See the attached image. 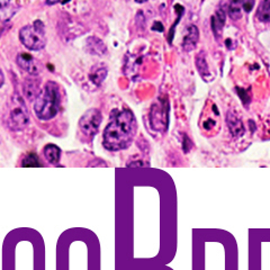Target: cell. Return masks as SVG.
Segmentation results:
<instances>
[{
    "mask_svg": "<svg viewBox=\"0 0 270 270\" xmlns=\"http://www.w3.org/2000/svg\"><path fill=\"white\" fill-rule=\"evenodd\" d=\"M137 131V123L130 108L113 109L111 119L102 135V144L109 151H119L129 148Z\"/></svg>",
    "mask_w": 270,
    "mask_h": 270,
    "instance_id": "obj_1",
    "label": "cell"
},
{
    "mask_svg": "<svg viewBox=\"0 0 270 270\" xmlns=\"http://www.w3.org/2000/svg\"><path fill=\"white\" fill-rule=\"evenodd\" d=\"M61 105L60 88L54 81H48L34 102V113L40 120H50L58 115Z\"/></svg>",
    "mask_w": 270,
    "mask_h": 270,
    "instance_id": "obj_2",
    "label": "cell"
},
{
    "mask_svg": "<svg viewBox=\"0 0 270 270\" xmlns=\"http://www.w3.org/2000/svg\"><path fill=\"white\" fill-rule=\"evenodd\" d=\"M19 40L30 51H41L46 45L45 26L42 20H35L32 25L20 28Z\"/></svg>",
    "mask_w": 270,
    "mask_h": 270,
    "instance_id": "obj_3",
    "label": "cell"
},
{
    "mask_svg": "<svg viewBox=\"0 0 270 270\" xmlns=\"http://www.w3.org/2000/svg\"><path fill=\"white\" fill-rule=\"evenodd\" d=\"M7 119H8L7 125L13 131H22L30 124V115L24 99L20 96L15 95L13 97Z\"/></svg>",
    "mask_w": 270,
    "mask_h": 270,
    "instance_id": "obj_4",
    "label": "cell"
},
{
    "mask_svg": "<svg viewBox=\"0 0 270 270\" xmlns=\"http://www.w3.org/2000/svg\"><path fill=\"white\" fill-rule=\"evenodd\" d=\"M150 119L152 129L165 132L169 125V101L167 98H160L157 104L152 105Z\"/></svg>",
    "mask_w": 270,
    "mask_h": 270,
    "instance_id": "obj_5",
    "label": "cell"
},
{
    "mask_svg": "<svg viewBox=\"0 0 270 270\" xmlns=\"http://www.w3.org/2000/svg\"><path fill=\"white\" fill-rule=\"evenodd\" d=\"M221 125V114L214 102H209L202 111L200 119L201 129L207 134L218 133Z\"/></svg>",
    "mask_w": 270,
    "mask_h": 270,
    "instance_id": "obj_6",
    "label": "cell"
},
{
    "mask_svg": "<svg viewBox=\"0 0 270 270\" xmlns=\"http://www.w3.org/2000/svg\"><path fill=\"white\" fill-rule=\"evenodd\" d=\"M102 122V114L97 108H91L81 116L79 129L86 136L94 137L98 133L99 126Z\"/></svg>",
    "mask_w": 270,
    "mask_h": 270,
    "instance_id": "obj_7",
    "label": "cell"
},
{
    "mask_svg": "<svg viewBox=\"0 0 270 270\" xmlns=\"http://www.w3.org/2000/svg\"><path fill=\"white\" fill-rule=\"evenodd\" d=\"M16 61L17 65L22 68L25 72H27L32 77L38 76L42 70L41 63L38 62L34 56L27 54V53H19V54L17 55Z\"/></svg>",
    "mask_w": 270,
    "mask_h": 270,
    "instance_id": "obj_8",
    "label": "cell"
},
{
    "mask_svg": "<svg viewBox=\"0 0 270 270\" xmlns=\"http://www.w3.org/2000/svg\"><path fill=\"white\" fill-rule=\"evenodd\" d=\"M226 123L230 133L234 138H239L241 136H243L244 132H246V126H244L243 120L241 118L239 114L234 111L227 112Z\"/></svg>",
    "mask_w": 270,
    "mask_h": 270,
    "instance_id": "obj_9",
    "label": "cell"
},
{
    "mask_svg": "<svg viewBox=\"0 0 270 270\" xmlns=\"http://www.w3.org/2000/svg\"><path fill=\"white\" fill-rule=\"evenodd\" d=\"M200 41V30L196 25H189L186 27L183 38V49L186 52H190L196 49V45Z\"/></svg>",
    "mask_w": 270,
    "mask_h": 270,
    "instance_id": "obj_10",
    "label": "cell"
},
{
    "mask_svg": "<svg viewBox=\"0 0 270 270\" xmlns=\"http://www.w3.org/2000/svg\"><path fill=\"white\" fill-rule=\"evenodd\" d=\"M226 9L223 7V3H221V6H219V9L216 10V13L212 16L211 25H212V31L213 33H214L215 38L221 37L223 27H224L226 22Z\"/></svg>",
    "mask_w": 270,
    "mask_h": 270,
    "instance_id": "obj_11",
    "label": "cell"
},
{
    "mask_svg": "<svg viewBox=\"0 0 270 270\" xmlns=\"http://www.w3.org/2000/svg\"><path fill=\"white\" fill-rule=\"evenodd\" d=\"M41 88H40V81L35 79V78H28L24 81L23 84V92L25 98L28 101H36V98L41 94Z\"/></svg>",
    "mask_w": 270,
    "mask_h": 270,
    "instance_id": "obj_12",
    "label": "cell"
},
{
    "mask_svg": "<svg viewBox=\"0 0 270 270\" xmlns=\"http://www.w3.org/2000/svg\"><path fill=\"white\" fill-rule=\"evenodd\" d=\"M86 48L87 51L94 55L104 56L107 53V48H106L104 42L96 36H90L87 38Z\"/></svg>",
    "mask_w": 270,
    "mask_h": 270,
    "instance_id": "obj_13",
    "label": "cell"
},
{
    "mask_svg": "<svg viewBox=\"0 0 270 270\" xmlns=\"http://www.w3.org/2000/svg\"><path fill=\"white\" fill-rule=\"evenodd\" d=\"M196 68L202 79H204L206 83H211L213 80V76L211 70H209L208 68L207 61H206V56L204 52H201L200 54L196 56Z\"/></svg>",
    "mask_w": 270,
    "mask_h": 270,
    "instance_id": "obj_14",
    "label": "cell"
},
{
    "mask_svg": "<svg viewBox=\"0 0 270 270\" xmlns=\"http://www.w3.org/2000/svg\"><path fill=\"white\" fill-rule=\"evenodd\" d=\"M255 18L260 23H270V0H265L259 3V7L255 13Z\"/></svg>",
    "mask_w": 270,
    "mask_h": 270,
    "instance_id": "obj_15",
    "label": "cell"
},
{
    "mask_svg": "<svg viewBox=\"0 0 270 270\" xmlns=\"http://www.w3.org/2000/svg\"><path fill=\"white\" fill-rule=\"evenodd\" d=\"M44 155L51 165H56L61 157V150L54 144H48L44 148Z\"/></svg>",
    "mask_w": 270,
    "mask_h": 270,
    "instance_id": "obj_16",
    "label": "cell"
},
{
    "mask_svg": "<svg viewBox=\"0 0 270 270\" xmlns=\"http://www.w3.org/2000/svg\"><path fill=\"white\" fill-rule=\"evenodd\" d=\"M106 77H107V69L106 68H97L89 74V79L96 86H101L102 81L106 79Z\"/></svg>",
    "mask_w": 270,
    "mask_h": 270,
    "instance_id": "obj_17",
    "label": "cell"
},
{
    "mask_svg": "<svg viewBox=\"0 0 270 270\" xmlns=\"http://www.w3.org/2000/svg\"><path fill=\"white\" fill-rule=\"evenodd\" d=\"M229 16L234 19H239L242 16V1H233L227 5Z\"/></svg>",
    "mask_w": 270,
    "mask_h": 270,
    "instance_id": "obj_18",
    "label": "cell"
},
{
    "mask_svg": "<svg viewBox=\"0 0 270 270\" xmlns=\"http://www.w3.org/2000/svg\"><path fill=\"white\" fill-rule=\"evenodd\" d=\"M22 166L25 167V168H26V167H33V168H35V167H42L37 154L34 153V152H31V153H27L25 155V158L23 159Z\"/></svg>",
    "mask_w": 270,
    "mask_h": 270,
    "instance_id": "obj_19",
    "label": "cell"
},
{
    "mask_svg": "<svg viewBox=\"0 0 270 270\" xmlns=\"http://www.w3.org/2000/svg\"><path fill=\"white\" fill-rule=\"evenodd\" d=\"M175 8H176V12L178 13V19L176 20L175 24L172 25V27H171V31H170V34H169V43H171L172 42V38H173V33H175V28L177 26V24H178L180 22V19H181V17H183L184 15V13H185V8L181 5H179V3H177V5H175Z\"/></svg>",
    "mask_w": 270,
    "mask_h": 270,
    "instance_id": "obj_20",
    "label": "cell"
},
{
    "mask_svg": "<svg viewBox=\"0 0 270 270\" xmlns=\"http://www.w3.org/2000/svg\"><path fill=\"white\" fill-rule=\"evenodd\" d=\"M236 94L239 95V97L241 98V101H242V102H243L244 105L248 106L249 104H250V102H251V97H250V96H249L248 90L241 89V88H239V87H236Z\"/></svg>",
    "mask_w": 270,
    "mask_h": 270,
    "instance_id": "obj_21",
    "label": "cell"
},
{
    "mask_svg": "<svg viewBox=\"0 0 270 270\" xmlns=\"http://www.w3.org/2000/svg\"><path fill=\"white\" fill-rule=\"evenodd\" d=\"M193 147V143H191V141L189 140V137L187 136V135H184V144H183V148H184V151L185 152H188Z\"/></svg>",
    "mask_w": 270,
    "mask_h": 270,
    "instance_id": "obj_22",
    "label": "cell"
},
{
    "mask_svg": "<svg viewBox=\"0 0 270 270\" xmlns=\"http://www.w3.org/2000/svg\"><path fill=\"white\" fill-rule=\"evenodd\" d=\"M254 6V1H242V10H244L246 13H250L251 9L253 8Z\"/></svg>",
    "mask_w": 270,
    "mask_h": 270,
    "instance_id": "obj_23",
    "label": "cell"
},
{
    "mask_svg": "<svg viewBox=\"0 0 270 270\" xmlns=\"http://www.w3.org/2000/svg\"><path fill=\"white\" fill-rule=\"evenodd\" d=\"M152 30H153V31H158V32H163V31H165V28H163L162 23L155 22V23L153 24V27H152Z\"/></svg>",
    "mask_w": 270,
    "mask_h": 270,
    "instance_id": "obj_24",
    "label": "cell"
},
{
    "mask_svg": "<svg viewBox=\"0 0 270 270\" xmlns=\"http://www.w3.org/2000/svg\"><path fill=\"white\" fill-rule=\"evenodd\" d=\"M3 84H5V76H3L2 70L0 69V88L3 86Z\"/></svg>",
    "mask_w": 270,
    "mask_h": 270,
    "instance_id": "obj_25",
    "label": "cell"
},
{
    "mask_svg": "<svg viewBox=\"0 0 270 270\" xmlns=\"http://www.w3.org/2000/svg\"><path fill=\"white\" fill-rule=\"evenodd\" d=\"M7 6H9L8 1H1V0H0V10L5 9V7H7Z\"/></svg>",
    "mask_w": 270,
    "mask_h": 270,
    "instance_id": "obj_26",
    "label": "cell"
}]
</instances>
